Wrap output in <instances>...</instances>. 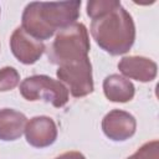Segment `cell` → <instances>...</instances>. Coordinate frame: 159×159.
Listing matches in <instances>:
<instances>
[{
  "mask_svg": "<svg viewBox=\"0 0 159 159\" xmlns=\"http://www.w3.org/2000/svg\"><path fill=\"white\" fill-rule=\"evenodd\" d=\"M81 1H32L29 2L21 16V27L39 41L48 40L80 17Z\"/></svg>",
  "mask_w": 159,
  "mask_h": 159,
  "instance_id": "1",
  "label": "cell"
},
{
  "mask_svg": "<svg viewBox=\"0 0 159 159\" xmlns=\"http://www.w3.org/2000/svg\"><path fill=\"white\" fill-rule=\"evenodd\" d=\"M91 34L96 43L112 56L127 53L135 40V25L132 15L119 4L91 22Z\"/></svg>",
  "mask_w": 159,
  "mask_h": 159,
  "instance_id": "2",
  "label": "cell"
},
{
  "mask_svg": "<svg viewBox=\"0 0 159 159\" xmlns=\"http://www.w3.org/2000/svg\"><path fill=\"white\" fill-rule=\"evenodd\" d=\"M89 48L87 27L82 22H75L57 32L47 50V57L51 63L60 66L88 57Z\"/></svg>",
  "mask_w": 159,
  "mask_h": 159,
  "instance_id": "3",
  "label": "cell"
},
{
  "mask_svg": "<svg viewBox=\"0 0 159 159\" xmlns=\"http://www.w3.org/2000/svg\"><path fill=\"white\" fill-rule=\"evenodd\" d=\"M20 93L26 101H43L56 108H61L68 102V89L66 86L46 75L26 77L20 83Z\"/></svg>",
  "mask_w": 159,
  "mask_h": 159,
  "instance_id": "4",
  "label": "cell"
},
{
  "mask_svg": "<svg viewBox=\"0 0 159 159\" xmlns=\"http://www.w3.org/2000/svg\"><path fill=\"white\" fill-rule=\"evenodd\" d=\"M56 76L61 83L66 86L68 93L73 97H84L93 92L92 65L88 57L60 65Z\"/></svg>",
  "mask_w": 159,
  "mask_h": 159,
  "instance_id": "5",
  "label": "cell"
},
{
  "mask_svg": "<svg viewBox=\"0 0 159 159\" xmlns=\"http://www.w3.org/2000/svg\"><path fill=\"white\" fill-rule=\"evenodd\" d=\"M10 48L12 55L24 65H32L43 55L46 46L42 41L30 36L21 26L16 27L10 37Z\"/></svg>",
  "mask_w": 159,
  "mask_h": 159,
  "instance_id": "6",
  "label": "cell"
},
{
  "mask_svg": "<svg viewBox=\"0 0 159 159\" xmlns=\"http://www.w3.org/2000/svg\"><path fill=\"white\" fill-rule=\"evenodd\" d=\"M137 129L135 118L122 109L108 112L102 119V130L113 142H124L134 135Z\"/></svg>",
  "mask_w": 159,
  "mask_h": 159,
  "instance_id": "7",
  "label": "cell"
},
{
  "mask_svg": "<svg viewBox=\"0 0 159 159\" xmlns=\"http://www.w3.org/2000/svg\"><path fill=\"white\" fill-rule=\"evenodd\" d=\"M24 133L26 142L40 149L52 145L57 139L56 123L47 116H37L27 120Z\"/></svg>",
  "mask_w": 159,
  "mask_h": 159,
  "instance_id": "8",
  "label": "cell"
},
{
  "mask_svg": "<svg viewBox=\"0 0 159 159\" xmlns=\"http://www.w3.org/2000/svg\"><path fill=\"white\" fill-rule=\"evenodd\" d=\"M118 70L125 78L139 82H152L157 77V63L144 56H124L118 62Z\"/></svg>",
  "mask_w": 159,
  "mask_h": 159,
  "instance_id": "9",
  "label": "cell"
},
{
  "mask_svg": "<svg viewBox=\"0 0 159 159\" xmlns=\"http://www.w3.org/2000/svg\"><path fill=\"white\" fill-rule=\"evenodd\" d=\"M27 123V118L24 113L12 108L0 109V139L4 142H14L19 139Z\"/></svg>",
  "mask_w": 159,
  "mask_h": 159,
  "instance_id": "10",
  "label": "cell"
},
{
  "mask_svg": "<svg viewBox=\"0 0 159 159\" xmlns=\"http://www.w3.org/2000/svg\"><path fill=\"white\" fill-rule=\"evenodd\" d=\"M103 92L107 99L117 103H125L133 99L135 88L134 84L122 75H109L103 81Z\"/></svg>",
  "mask_w": 159,
  "mask_h": 159,
  "instance_id": "11",
  "label": "cell"
},
{
  "mask_svg": "<svg viewBox=\"0 0 159 159\" xmlns=\"http://www.w3.org/2000/svg\"><path fill=\"white\" fill-rule=\"evenodd\" d=\"M119 4H120V1H118V0H89L86 6L87 15L93 20V19L111 11Z\"/></svg>",
  "mask_w": 159,
  "mask_h": 159,
  "instance_id": "12",
  "label": "cell"
},
{
  "mask_svg": "<svg viewBox=\"0 0 159 159\" xmlns=\"http://www.w3.org/2000/svg\"><path fill=\"white\" fill-rule=\"evenodd\" d=\"M20 83V75L16 68L6 66L0 68V92L14 89Z\"/></svg>",
  "mask_w": 159,
  "mask_h": 159,
  "instance_id": "13",
  "label": "cell"
},
{
  "mask_svg": "<svg viewBox=\"0 0 159 159\" xmlns=\"http://www.w3.org/2000/svg\"><path fill=\"white\" fill-rule=\"evenodd\" d=\"M127 159H159V140L154 139L144 143Z\"/></svg>",
  "mask_w": 159,
  "mask_h": 159,
  "instance_id": "14",
  "label": "cell"
},
{
  "mask_svg": "<svg viewBox=\"0 0 159 159\" xmlns=\"http://www.w3.org/2000/svg\"><path fill=\"white\" fill-rule=\"evenodd\" d=\"M55 159H86V157H84L82 153H80V152L72 150V152L62 153V154H60L58 157H56Z\"/></svg>",
  "mask_w": 159,
  "mask_h": 159,
  "instance_id": "15",
  "label": "cell"
}]
</instances>
